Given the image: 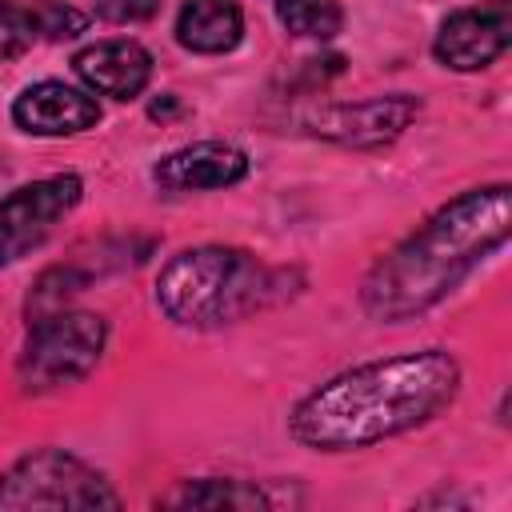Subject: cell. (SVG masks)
I'll return each instance as SVG.
<instances>
[{
    "mask_svg": "<svg viewBox=\"0 0 512 512\" xmlns=\"http://www.w3.org/2000/svg\"><path fill=\"white\" fill-rule=\"evenodd\" d=\"M460 388V364L440 352H408L372 360L332 376L308 392L292 412V436L316 452H348L408 432L452 404Z\"/></svg>",
    "mask_w": 512,
    "mask_h": 512,
    "instance_id": "6da1fadb",
    "label": "cell"
},
{
    "mask_svg": "<svg viewBox=\"0 0 512 512\" xmlns=\"http://www.w3.org/2000/svg\"><path fill=\"white\" fill-rule=\"evenodd\" d=\"M508 184L472 188L444 204L424 228L396 244L364 280V308L376 320H408L444 300L488 252L508 240Z\"/></svg>",
    "mask_w": 512,
    "mask_h": 512,
    "instance_id": "7a4b0ae2",
    "label": "cell"
},
{
    "mask_svg": "<svg viewBox=\"0 0 512 512\" xmlns=\"http://www.w3.org/2000/svg\"><path fill=\"white\" fill-rule=\"evenodd\" d=\"M276 292V276L244 248H188L156 280V300L176 324L216 328L256 312Z\"/></svg>",
    "mask_w": 512,
    "mask_h": 512,
    "instance_id": "3957f363",
    "label": "cell"
},
{
    "mask_svg": "<svg viewBox=\"0 0 512 512\" xmlns=\"http://www.w3.org/2000/svg\"><path fill=\"white\" fill-rule=\"evenodd\" d=\"M120 496L80 456L40 448L0 476V508H116Z\"/></svg>",
    "mask_w": 512,
    "mask_h": 512,
    "instance_id": "277c9868",
    "label": "cell"
},
{
    "mask_svg": "<svg viewBox=\"0 0 512 512\" xmlns=\"http://www.w3.org/2000/svg\"><path fill=\"white\" fill-rule=\"evenodd\" d=\"M108 328L92 312H52L32 324V336L20 356V384L28 392H52L64 384L84 380L100 352H104Z\"/></svg>",
    "mask_w": 512,
    "mask_h": 512,
    "instance_id": "5b68a950",
    "label": "cell"
},
{
    "mask_svg": "<svg viewBox=\"0 0 512 512\" xmlns=\"http://www.w3.org/2000/svg\"><path fill=\"white\" fill-rule=\"evenodd\" d=\"M80 192H84L80 176L64 172V176H48V180L24 184L12 196H4L0 200V268L40 248L52 236V228L80 204Z\"/></svg>",
    "mask_w": 512,
    "mask_h": 512,
    "instance_id": "8992f818",
    "label": "cell"
},
{
    "mask_svg": "<svg viewBox=\"0 0 512 512\" xmlns=\"http://www.w3.org/2000/svg\"><path fill=\"white\" fill-rule=\"evenodd\" d=\"M508 40H512V24L504 8H464L440 24L436 60L456 72H476L500 60Z\"/></svg>",
    "mask_w": 512,
    "mask_h": 512,
    "instance_id": "52a82bcc",
    "label": "cell"
},
{
    "mask_svg": "<svg viewBox=\"0 0 512 512\" xmlns=\"http://www.w3.org/2000/svg\"><path fill=\"white\" fill-rule=\"evenodd\" d=\"M12 120L36 136H72V132H84L100 120V104L72 84L40 80L16 96Z\"/></svg>",
    "mask_w": 512,
    "mask_h": 512,
    "instance_id": "ba28073f",
    "label": "cell"
},
{
    "mask_svg": "<svg viewBox=\"0 0 512 512\" xmlns=\"http://www.w3.org/2000/svg\"><path fill=\"white\" fill-rule=\"evenodd\" d=\"M416 112H420V104L412 96H380V100H364V104L328 108L312 124L320 136H332V140L356 144V148H372V144L396 140L412 124Z\"/></svg>",
    "mask_w": 512,
    "mask_h": 512,
    "instance_id": "9c48e42d",
    "label": "cell"
},
{
    "mask_svg": "<svg viewBox=\"0 0 512 512\" xmlns=\"http://www.w3.org/2000/svg\"><path fill=\"white\" fill-rule=\"evenodd\" d=\"M244 172H248V156L232 144H220V140H200V144L176 148L152 168L156 184L168 192L228 188V184L244 180Z\"/></svg>",
    "mask_w": 512,
    "mask_h": 512,
    "instance_id": "30bf717a",
    "label": "cell"
},
{
    "mask_svg": "<svg viewBox=\"0 0 512 512\" xmlns=\"http://www.w3.org/2000/svg\"><path fill=\"white\" fill-rule=\"evenodd\" d=\"M76 72L80 80L112 100H132L144 92L148 76H152V56L148 48H140L136 40H100L88 44L84 52H76Z\"/></svg>",
    "mask_w": 512,
    "mask_h": 512,
    "instance_id": "8fae6325",
    "label": "cell"
},
{
    "mask_svg": "<svg viewBox=\"0 0 512 512\" xmlns=\"http://www.w3.org/2000/svg\"><path fill=\"white\" fill-rule=\"evenodd\" d=\"M240 36H244V12L236 0H184L176 16V40L204 56L236 48Z\"/></svg>",
    "mask_w": 512,
    "mask_h": 512,
    "instance_id": "7c38bea8",
    "label": "cell"
},
{
    "mask_svg": "<svg viewBox=\"0 0 512 512\" xmlns=\"http://www.w3.org/2000/svg\"><path fill=\"white\" fill-rule=\"evenodd\" d=\"M164 504H176V508H260L268 500L260 488L240 484V480H196V484H184L180 492H172Z\"/></svg>",
    "mask_w": 512,
    "mask_h": 512,
    "instance_id": "4fadbf2b",
    "label": "cell"
},
{
    "mask_svg": "<svg viewBox=\"0 0 512 512\" xmlns=\"http://www.w3.org/2000/svg\"><path fill=\"white\" fill-rule=\"evenodd\" d=\"M276 12L292 36H308V40H328L344 24L336 0H276Z\"/></svg>",
    "mask_w": 512,
    "mask_h": 512,
    "instance_id": "5bb4252c",
    "label": "cell"
},
{
    "mask_svg": "<svg viewBox=\"0 0 512 512\" xmlns=\"http://www.w3.org/2000/svg\"><path fill=\"white\" fill-rule=\"evenodd\" d=\"M28 12L36 20V32H44L48 40H68V36L84 32V16L64 0H36Z\"/></svg>",
    "mask_w": 512,
    "mask_h": 512,
    "instance_id": "9a60e30c",
    "label": "cell"
},
{
    "mask_svg": "<svg viewBox=\"0 0 512 512\" xmlns=\"http://www.w3.org/2000/svg\"><path fill=\"white\" fill-rule=\"evenodd\" d=\"M36 36V20L20 4H0V64L20 56Z\"/></svg>",
    "mask_w": 512,
    "mask_h": 512,
    "instance_id": "2e32d148",
    "label": "cell"
},
{
    "mask_svg": "<svg viewBox=\"0 0 512 512\" xmlns=\"http://www.w3.org/2000/svg\"><path fill=\"white\" fill-rule=\"evenodd\" d=\"M156 8L160 0H96V12L108 24H140V20H152Z\"/></svg>",
    "mask_w": 512,
    "mask_h": 512,
    "instance_id": "e0dca14e",
    "label": "cell"
},
{
    "mask_svg": "<svg viewBox=\"0 0 512 512\" xmlns=\"http://www.w3.org/2000/svg\"><path fill=\"white\" fill-rule=\"evenodd\" d=\"M172 112H176V96H164L152 104V116H172Z\"/></svg>",
    "mask_w": 512,
    "mask_h": 512,
    "instance_id": "ac0fdd59",
    "label": "cell"
}]
</instances>
